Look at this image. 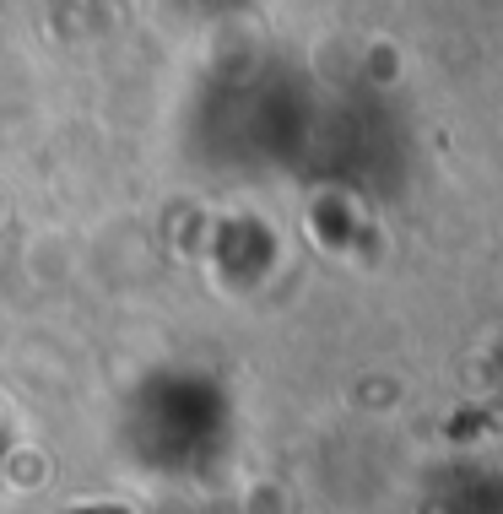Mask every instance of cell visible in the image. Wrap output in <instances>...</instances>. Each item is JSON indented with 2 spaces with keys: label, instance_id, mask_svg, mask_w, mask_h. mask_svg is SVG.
<instances>
[{
  "label": "cell",
  "instance_id": "obj_1",
  "mask_svg": "<svg viewBox=\"0 0 503 514\" xmlns=\"http://www.w3.org/2000/svg\"><path fill=\"white\" fill-rule=\"evenodd\" d=\"M114 514H125V509H114Z\"/></svg>",
  "mask_w": 503,
  "mask_h": 514
}]
</instances>
